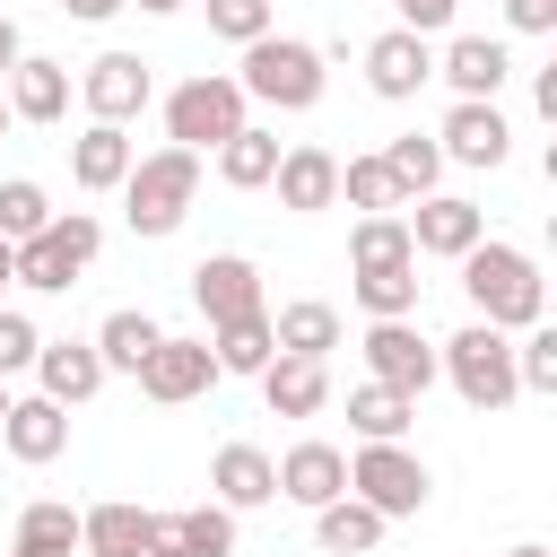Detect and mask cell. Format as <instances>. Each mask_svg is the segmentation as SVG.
Listing matches in <instances>:
<instances>
[{"label":"cell","instance_id":"1","mask_svg":"<svg viewBox=\"0 0 557 557\" xmlns=\"http://www.w3.org/2000/svg\"><path fill=\"white\" fill-rule=\"evenodd\" d=\"M461 296H470V313L496 322V331H531V322L548 313L540 261H531L522 244H496V235H479V244L461 252Z\"/></svg>","mask_w":557,"mask_h":557},{"label":"cell","instance_id":"2","mask_svg":"<svg viewBox=\"0 0 557 557\" xmlns=\"http://www.w3.org/2000/svg\"><path fill=\"white\" fill-rule=\"evenodd\" d=\"M191 200H200V157L191 148H157V157H131V174H122V218H131V235H174L183 218H191Z\"/></svg>","mask_w":557,"mask_h":557},{"label":"cell","instance_id":"3","mask_svg":"<svg viewBox=\"0 0 557 557\" xmlns=\"http://www.w3.org/2000/svg\"><path fill=\"white\" fill-rule=\"evenodd\" d=\"M235 87L252 96V104H278V113H305V104H322V44H305V35H252L244 44V70H235Z\"/></svg>","mask_w":557,"mask_h":557},{"label":"cell","instance_id":"4","mask_svg":"<svg viewBox=\"0 0 557 557\" xmlns=\"http://www.w3.org/2000/svg\"><path fill=\"white\" fill-rule=\"evenodd\" d=\"M104 252V226L87 218V209H52L26 244H17V287H35V296H61V287H78V270Z\"/></svg>","mask_w":557,"mask_h":557},{"label":"cell","instance_id":"5","mask_svg":"<svg viewBox=\"0 0 557 557\" xmlns=\"http://www.w3.org/2000/svg\"><path fill=\"white\" fill-rule=\"evenodd\" d=\"M435 374H453V392H461L470 409H487V418L522 392V383H513V339H505L496 322H461V331L435 348Z\"/></svg>","mask_w":557,"mask_h":557},{"label":"cell","instance_id":"6","mask_svg":"<svg viewBox=\"0 0 557 557\" xmlns=\"http://www.w3.org/2000/svg\"><path fill=\"white\" fill-rule=\"evenodd\" d=\"M244 104H252V96H244L226 70H200V78H183V87L165 96V139L191 148V157H209L218 139L244 131Z\"/></svg>","mask_w":557,"mask_h":557},{"label":"cell","instance_id":"7","mask_svg":"<svg viewBox=\"0 0 557 557\" xmlns=\"http://www.w3.org/2000/svg\"><path fill=\"white\" fill-rule=\"evenodd\" d=\"M348 496H366L383 522H409V513H426L435 479H426V461H418L409 444H357V461H348Z\"/></svg>","mask_w":557,"mask_h":557},{"label":"cell","instance_id":"8","mask_svg":"<svg viewBox=\"0 0 557 557\" xmlns=\"http://www.w3.org/2000/svg\"><path fill=\"white\" fill-rule=\"evenodd\" d=\"M148 96H157V78H148L139 52H96V61L78 70V104H87V122H131V113H148Z\"/></svg>","mask_w":557,"mask_h":557},{"label":"cell","instance_id":"9","mask_svg":"<svg viewBox=\"0 0 557 557\" xmlns=\"http://www.w3.org/2000/svg\"><path fill=\"white\" fill-rule=\"evenodd\" d=\"M435 148H444V165H505L513 157V122L496 113V96H453Z\"/></svg>","mask_w":557,"mask_h":557},{"label":"cell","instance_id":"10","mask_svg":"<svg viewBox=\"0 0 557 557\" xmlns=\"http://www.w3.org/2000/svg\"><path fill=\"white\" fill-rule=\"evenodd\" d=\"M400 226H409V252L461 261V252L487 235V209H479V200H461V191H418V209H409Z\"/></svg>","mask_w":557,"mask_h":557},{"label":"cell","instance_id":"11","mask_svg":"<svg viewBox=\"0 0 557 557\" xmlns=\"http://www.w3.org/2000/svg\"><path fill=\"white\" fill-rule=\"evenodd\" d=\"M209 383H218V357H209V339H183V331H165V339L139 357V392H148V400H165V409H174V400H200Z\"/></svg>","mask_w":557,"mask_h":557},{"label":"cell","instance_id":"12","mask_svg":"<svg viewBox=\"0 0 557 557\" xmlns=\"http://www.w3.org/2000/svg\"><path fill=\"white\" fill-rule=\"evenodd\" d=\"M426 78H435V44H426V35L392 26V35H374V44H366V87H374L383 104H409Z\"/></svg>","mask_w":557,"mask_h":557},{"label":"cell","instance_id":"13","mask_svg":"<svg viewBox=\"0 0 557 557\" xmlns=\"http://www.w3.org/2000/svg\"><path fill=\"white\" fill-rule=\"evenodd\" d=\"M191 305H200L209 331L235 322V313H261V270H252L244 252H209V261L191 270Z\"/></svg>","mask_w":557,"mask_h":557},{"label":"cell","instance_id":"14","mask_svg":"<svg viewBox=\"0 0 557 557\" xmlns=\"http://www.w3.org/2000/svg\"><path fill=\"white\" fill-rule=\"evenodd\" d=\"M366 366H374V383H392V392H409V400L435 383V348L418 339V322H409V313L366 331Z\"/></svg>","mask_w":557,"mask_h":557},{"label":"cell","instance_id":"15","mask_svg":"<svg viewBox=\"0 0 557 557\" xmlns=\"http://www.w3.org/2000/svg\"><path fill=\"white\" fill-rule=\"evenodd\" d=\"M278 496L287 505H331V496H348V453L339 444H322V435H305V444H287L278 453Z\"/></svg>","mask_w":557,"mask_h":557},{"label":"cell","instance_id":"16","mask_svg":"<svg viewBox=\"0 0 557 557\" xmlns=\"http://www.w3.org/2000/svg\"><path fill=\"white\" fill-rule=\"evenodd\" d=\"M35 392L61 400V409L96 400V392H104V357H96V339H44V348H35Z\"/></svg>","mask_w":557,"mask_h":557},{"label":"cell","instance_id":"17","mask_svg":"<svg viewBox=\"0 0 557 557\" xmlns=\"http://www.w3.org/2000/svg\"><path fill=\"white\" fill-rule=\"evenodd\" d=\"M148 557H235V513L218 496L209 505H183V513H157Z\"/></svg>","mask_w":557,"mask_h":557},{"label":"cell","instance_id":"18","mask_svg":"<svg viewBox=\"0 0 557 557\" xmlns=\"http://www.w3.org/2000/svg\"><path fill=\"white\" fill-rule=\"evenodd\" d=\"M278 209H296V218H313V209H331L339 200V157L331 148H313V139H296V148H278Z\"/></svg>","mask_w":557,"mask_h":557},{"label":"cell","instance_id":"19","mask_svg":"<svg viewBox=\"0 0 557 557\" xmlns=\"http://www.w3.org/2000/svg\"><path fill=\"white\" fill-rule=\"evenodd\" d=\"M0 444L17 453V461H61L70 453V409L61 400H44V392H9V418H0Z\"/></svg>","mask_w":557,"mask_h":557},{"label":"cell","instance_id":"20","mask_svg":"<svg viewBox=\"0 0 557 557\" xmlns=\"http://www.w3.org/2000/svg\"><path fill=\"white\" fill-rule=\"evenodd\" d=\"M70 96H78L70 61L17 52V70H9V113H17V122H61V113H70Z\"/></svg>","mask_w":557,"mask_h":557},{"label":"cell","instance_id":"21","mask_svg":"<svg viewBox=\"0 0 557 557\" xmlns=\"http://www.w3.org/2000/svg\"><path fill=\"white\" fill-rule=\"evenodd\" d=\"M261 400H270V418H313L322 400H331V357H270L261 366Z\"/></svg>","mask_w":557,"mask_h":557},{"label":"cell","instance_id":"22","mask_svg":"<svg viewBox=\"0 0 557 557\" xmlns=\"http://www.w3.org/2000/svg\"><path fill=\"white\" fill-rule=\"evenodd\" d=\"M209 487H218V505H226V513H252V505H270V496H278V461H270L261 444H218Z\"/></svg>","mask_w":557,"mask_h":557},{"label":"cell","instance_id":"23","mask_svg":"<svg viewBox=\"0 0 557 557\" xmlns=\"http://www.w3.org/2000/svg\"><path fill=\"white\" fill-rule=\"evenodd\" d=\"M148 540H157V513L131 505V496L78 513V548H87V557H148Z\"/></svg>","mask_w":557,"mask_h":557},{"label":"cell","instance_id":"24","mask_svg":"<svg viewBox=\"0 0 557 557\" xmlns=\"http://www.w3.org/2000/svg\"><path fill=\"white\" fill-rule=\"evenodd\" d=\"M131 131L122 122H87L78 139H70V183L78 191H122V174H131Z\"/></svg>","mask_w":557,"mask_h":557},{"label":"cell","instance_id":"25","mask_svg":"<svg viewBox=\"0 0 557 557\" xmlns=\"http://www.w3.org/2000/svg\"><path fill=\"white\" fill-rule=\"evenodd\" d=\"M435 78H453V96H496V87L513 78V52H505L496 35H453L444 61H435Z\"/></svg>","mask_w":557,"mask_h":557},{"label":"cell","instance_id":"26","mask_svg":"<svg viewBox=\"0 0 557 557\" xmlns=\"http://www.w3.org/2000/svg\"><path fill=\"white\" fill-rule=\"evenodd\" d=\"M270 339H278L287 357H331V348H339V305L296 296V305H278V313H270Z\"/></svg>","mask_w":557,"mask_h":557},{"label":"cell","instance_id":"27","mask_svg":"<svg viewBox=\"0 0 557 557\" xmlns=\"http://www.w3.org/2000/svg\"><path fill=\"white\" fill-rule=\"evenodd\" d=\"M165 339V322L157 313H139V305H113L104 322H96V357H104V374H139V357Z\"/></svg>","mask_w":557,"mask_h":557},{"label":"cell","instance_id":"28","mask_svg":"<svg viewBox=\"0 0 557 557\" xmlns=\"http://www.w3.org/2000/svg\"><path fill=\"white\" fill-rule=\"evenodd\" d=\"M313 540H322V557H366L383 540V513L366 496H331V505H313Z\"/></svg>","mask_w":557,"mask_h":557},{"label":"cell","instance_id":"29","mask_svg":"<svg viewBox=\"0 0 557 557\" xmlns=\"http://www.w3.org/2000/svg\"><path fill=\"white\" fill-rule=\"evenodd\" d=\"M209 357H218V374H261V366L278 357V339H270V305L218 322V331H209Z\"/></svg>","mask_w":557,"mask_h":557},{"label":"cell","instance_id":"30","mask_svg":"<svg viewBox=\"0 0 557 557\" xmlns=\"http://www.w3.org/2000/svg\"><path fill=\"white\" fill-rule=\"evenodd\" d=\"M270 174H278V131L244 122L235 139H218V183H235V191H261Z\"/></svg>","mask_w":557,"mask_h":557},{"label":"cell","instance_id":"31","mask_svg":"<svg viewBox=\"0 0 557 557\" xmlns=\"http://www.w3.org/2000/svg\"><path fill=\"white\" fill-rule=\"evenodd\" d=\"M409 418H418V400L392 392V383H357V392H348V426H357L366 444H400Z\"/></svg>","mask_w":557,"mask_h":557},{"label":"cell","instance_id":"32","mask_svg":"<svg viewBox=\"0 0 557 557\" xmlns=\"http://www.w3.org/2000/svg\"><path fill=\"white\" fill-rule=\"evenodd\" d=\"M70 548H78V513L61 496H35L17 513V557H70Z\"/></svg>","mask_w":557,"mask_h":557},{"label":"cell","instance_id":"33","mask_svg":"<svg viewBox=\"0 0 557 557\" xmlns=\"http://www.w3.org/2000/svg\"><path fill=\"white\" fill-rule=\"evenodd\" d=\"M383 165H392L400 200H418V191H435V183H444V148H435L426 131H400V139L383 148Z\"/></svg>","mask_w":557,"mask_h":557},{"label":"cell","instance_id":"34","mask_svg":"<svg viewBox=\"0 0 557 557\" xmlns=\"http://www.w3.org/2000/svg\"><path fill=\"white\" fill-rule=\"evenodd\" d=\"M348 261H357V270L418 261V252H409V226H400V209H374V218H357V235H348Z\"/></svg>","mask_w":557,"mask_h":557},{"label":"cell","instance_id":"35","mask_svg":"<svg viewBox=\"0 0 557 557\" xmlns=\"http://www.w3.org/2000/svg\"><path fill=\"white\" fill-rule=\"evenodd\" d=\"M357 305H366L374 322H400V313H418V261H392V270H357Z\"/></svg>","mask_w":557,"mask_h":557},{"label":"cell","instance_id":"36","mask_svg":"<svg viewBox=\"0 0 557 557\" xmlns=\"http://www.w3.org/2000/svg\"><path fill=\"white\" fill-rule=\"evenodd\" d=\"M339 191H348L357 218H374V209H409L400 183H392V165H383V148H374V157H348V165H339Z\"/></svg>","mask_w":557,"mask_h":557},{"label":"cell","instance_id":"37","mask_svg":"<svg viewBox=\"0 0 557 557\" xmlns=\"http://www.w3.org/2000/svg\"><path fill=\"white\" fill-rule=\"evenodd\" d=\"M44 218H52V200H44V183H26V174H9V183H0V235H9V244H26V235H35Z\"/></svg>","mask_w":557,"mask_h":557},{"label":"cell","instance_id":"38","mask_svg":"<svg viewBox=\"0 0 557 557\" xmlns=\"http://www.w3.org/2000/svg\"><path fill=\"white\" fill-rule=\"evenodd\" d=\"M513 383H522V392H557V331L531 322V331L513 339Z\"/></svg>","mask_w":557,"mask_h":557},{"label":"cell","instance_id":"39","mask_svg":"<svg viewBox=\"0 0 557 557\" xmlns=\"http://www.w3.org/2000/svg\"><path fill=\"white\" fill-rule=\"evenodd\" d=\"M200 9H209V35H226V44L270 35V0H200Z\"/></svg>","mask_w":557,"mask_h":557},{"label":"cell","instance_id":"40","mask_svg":"<svg viewBox=\"0 0 557 557\" xmlns=\"http://www.w3.org/2000/svg\"><path fill=\"white\" fill-rule=\"evenodd\" d=\"M35 348H44V331H35L17 305H0V383H9V374H26V366H35Z\"/></svg>","mask_w":557,"mask_h":557},{"label":"cell","instance_id":"41","mask_svg":"<svg viewBox=\"0 0 557 557\" xmlns=\"http://www.w3.org/2000/svg\"><path fill=\"white\" fill-rule=\"evenodd\" d=\"M392 9H400V26H409V35H444L461 0H392Z\"/></svg>","mask_w":557,"mask_h":557},{"label":"cell","instance_id":"42","mask_svg":"<svg viewBox=\"0 0 557 557\" xmlns=\"http://www.w3.org/2000/svg\"><path fill=\"white\" fill-rule=\"evenodd\" d=\"M505 17H513L522 35H548V26H557V0H505Z\"/></svg>","mask_w":557,"mask_h":557},{"label":"cell","instance_id":"43","mask_svg":"<svg viewBox=\"0 0 557 557\" xmlns=\"http://www.w3.org/2000/svg\"><path fill=\"white\" fill-rule=\"evenodd\" d=\"M17 52H26V35H17V17H9V9H0V78H9V70H17Z\"/></svg>","mask_w":557,"mask_h":557},{"label":"cell","instance_id":"44","mask_svg":"<svg viewBox=\"0 0 557 557\" xmlns=\"http://www.w3.org/2000/svg\"><path fill=\"white\" fill-rule=\"evenodd\" d=\"M61 9H70V17H78V26H104V17H113V9H122V0H61Z\"/></svg>","mask_w":557,"mask_h":557},{"label":"cell","instance_id":"45","mask_svg":"<svg viewBox=\"0 0 557 557\" xmlns=\"http://www.w3.org/2000/svg\"><path fill=\"white\" fill-rule=\"evenodd\" d=\"M0 287H17V244L0 235Z\"/></svg>","mask_w":557,"mask_h":557},{"label":"cell","instance_id":"46","mask_svg":"<svg viewBox=\"0 0 557 557\" xmlns=\"http://www.w3.org/2000/svg\"><path fill=\"white\" fill-rule=\"evenodd\" d=\"M122 9H148V17H174L183 0H122Z\"/></svg>","mask_w":557,"mask_h":557},{"label":"cell","instance_id":"47","mask_svg":"<svg viewBox=\"0 0 557 557\" xmlns=\"http://www.w3.org/2000/svg\"><path fill=\"white\" fill-rule=\"evenodd\" d=\"M505 557H548V548H540V540H522V548H505Z\"/></svg>","mask_w":557,"mask_h":557},{"label":"cell","instance_id":"48","mask_svg":"<svg viewBox=\"0 0 557 557\" xmlns=\"http://www.w3.org/2000/svg\"><path fill=\"white\" fill-rule=\"evenodd\" d=\"M9 122H17V113H9V96H0V139H9Z\"/></svg>","mask_w":557,"mask_h":557},{"label":"cell","instance_id":"49","mask_svg":"<svg viewBox=\"0 0 557 557\" xmlns=\"http://www.w3.org/2000/svg\"><path fill=\"white\" fill-rule=\"evenodd\" d=\"M0 418H9V383H0Z\"/></svg>","mask_w":557,"mask_h":557},{"label":"cell","instance_id":"50","mask_svg":"<svg viewBox=\"0 0 557 557\" xmlns=\"http://www.w3.org/2000/svg\"><path fill=\"white\" fill-rule=\"evenodd\" d=\"M9 557H17V548H9Z\"/></svg>","mask_w":557,"mask_h":557}]
</instances>
